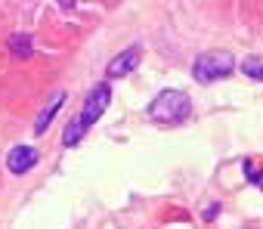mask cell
<instances>
[{
	"label": "cell",
	"mask_w": 263,
	"mask_h": 229,
	"mask_svg": "<svg viewBox=\"0 0 263 229\" xmlns=\"http://www.w3.org/2000/svg\"><path fill=\"white\" fill-rule=\"evenodd\" d=\"M241 229H263V226H241Z\"/></svg>",
	"instance_id": "30bf717a"
},
{
	"label": "cell",
	"mask_w": 263,
	"mask_h": 229,
	"mask_svg": "<svg viewBox=\"0 0 263 229\" xmlns=\"http://www.w3.org/2000/svg\"><path fill=\"white\" fill-rule=\"evenodd\" d=\"M201 217H204V220H214V217H217V204H208V207H201Z\"/></svg>",
	"instance_id": "9c48e42d"
},
{
	"label": "cell",
	"mask_w": 263,
	"mask_h": 229,
	"mask_svg": "<svg viewBox=\"0 0 263 229\" xmlns=\"http://www.w3.org/2000/svg\"><path fill=\"white\" fill-rule=\"evenodd\" d=\"M232 68H235V56L229 50H204L192 62V78L198 84H214V81L229 78Z\"/></svg>",
	"instance_id": "7a4b0ae2"
},
{
	"label": "cell",
	"mask_w": 263,
	"mask_h": 229,
	"mask_svg": "<svg viewBox=\"0 0 263 229\" xmlns=\"http://www.w3.org/2000/svg\"><path fill=\"white\" fill-rule=\"evenodd\" d=\"M241 71L251 81H263V53H251L248 59H241Z\"/></svg>",
	"instance_id": "ba28073f"
},
{
	"label": "cell",
	"mask_w": 263,
	"mask_h": 229,
	"mask_svg": "<svg viewBox=\"0 0 263 229\" xmlns=\"http://www.w3.org/2000/svg\"><path fill=\"white\" fill-rule=\"evenodd\" d=\"M65 99H68L65 90H56V96L47 99V105L37 111V118H34V137H44V133L50 130V124H53V118L59 115V108L65 105Z\"/></svg>",
	"instance_id": "8992f818"
},
{
	"label": "cell",
	"mask_w": 263,
	"mask_h": 229,
	"mask_svg": "<svg viewBox=\"0 0 263 229\" xmlns=\"http://www.w3.org/2000/svg\"><path fill=\"white\" fill-rule=\"evenodd\" d=\"M189 111H192V99H189V93H186V90H174V87L158 90L155 99L149 102V118H152L155 124H167V127L186 121V118H189Z\"/></svg>",
	"instance_id": "6da1fadb"
},
{
	"label": "cell",
	"mask_w": 263,
	"mask_h": 229,
	"mask_svg": "<svg viewBox=\"0 0 263 229\" xmlns=\"http://www.w3.org/2000/svg\"><path fill=\"white\" fill-rule=\"evenodd\" d=\"M7 44H10V53H13L16 59H28V56L34 53V41H31V34L16 31V34L7 37Z\"/></svg>",
	"instance_id": "52a82bcc"
},
{
	"label": "cell",
	"mask_w": 263,
	"mask_h": 229,
	"mask_svg": "<svg viewBox=\"0 0 263 229\" xmlns=\"http://www.w3.org/2000/svg\"><path fill=\"white\" fill-rule=\"evenodd\" d=\"M140 59H143V47H140V44L124 47V50H121V53H115V56H111V62L105 65V78H108V81H121V78H127L130 71H137Z\"/></svg>",
	"instance_id": "277c9868"
},
{
	"label": "cell",
	"mask_w": 263,
	"mask_h": 229,
	"mask_svg": "<svg viewBox=\"0 0 263 229\" xmlns=\"http://www.w3.org/2000/svg\"><path fill=\"white\" fill-rule=\"evenodd\" d=\"M108 102H111V87H108L105 81H99L96 87H90V93H87V99H84V105H81V111H78V118H81V124H84L87 130L105 115Z\"/></svg>",
	"instance_id": "3957f363"
},
{
	"label": "cell",
	"mask_w": 263,
	"mask_h": 229,
	"mask_svg": "<svg viewBox=\"0 0 263 229\" xmlns=\"http://www.w3.org/2000/svg\"><path fill=\"white\" fill-rule=\"evenodd\" d=\"M34 164H37V149H34V146H16V149L7 152V170H10L13 177L28 174Z\"/></svg>",
	"instance_id": "5b68a950"
}]
</instances>
